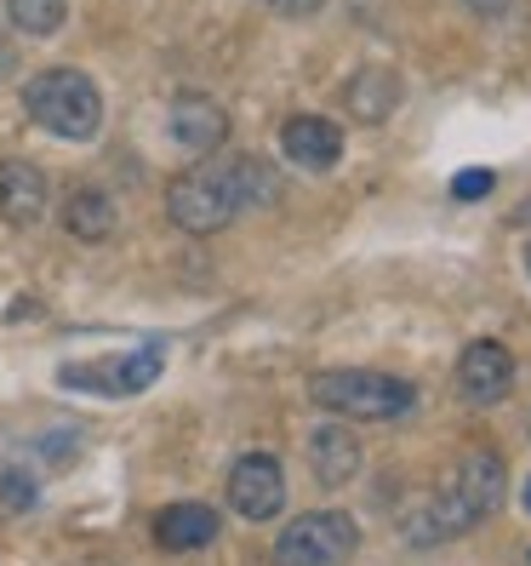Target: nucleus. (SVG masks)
<instances>
[{"label":"nucleus","instance_id":"f257e3e1","mask_svg":"<svg viewBox=\"0 0 531 566\" xmlns=\"http://www.w3.org/2000/svg\"><path fill=\"white\" fill-rule=\"evenodd\" d=\"M280 178L263 160L241 155V160H217L206 155L201 166H189L166 184V218H172L183 235H217L241 212L252 207H275Z\"/></svg>","mask_w":531,"mask_h":566},{"label":"nucleus","instance_id":"f03ea898","mask_svg":"<svg viewBox=\"0 0 531 566\" xmlns=\"http://www.w3.org/2000/svg\"><path fill=\"white\" fill-rule=\"evenodd\" d=\"M503 492H509V470L491 447H469L452 470V486L423 510V521H412V538L417 544H440V538H463L475 532L480 521H491L503 510Z\"/></svg>","mask_w":531,"mask_h":566},{"label":"nucleus","instance_id":"7ed1b4c3","mask_svg":"<svg viewBox=\"0 0 531 566\" xmlns=\"http://www.w3.org/2000/svg\"><path fill=\"white\" fill-rule=\"evenodd\" d=\"M23 109L41 132H52V138L86 144V138H97V126H104V92H97L92 75H81V70H41L23 86Z\"/></svg>","mask_w":531,"mask_h":566},{"label":"nucleus","instance_id":"20e7f679","mask_svg":"<svg viewBox=\"0 0 531 566\" xmlns=\"http://www.w3.org/2000/svg\"><path fill=\"white\" fill-rule=\"evenodd\" d=\"M309 401L338 412V418H367V423H389L406 418L417 407V389L394 373H367V366H349V373H320L309 384Z\"/></svg>","mask_w":531,"mask_h":566},{"label":"nucleus","instance_id":"39448f33","mask_svg":"<svg viewBox=\"0 0 531 566\" xmlns=\"http://www.w3.org/2000/svg\"><path fill=\"white\" fill-rule=\"evenodd\" d=\"M360 549V526L343 510L297 515L275 538V566H343Z\"/></svg>","mask_w":531,"mask_h":566},{"label":"nucleus","instance_id":"423d86ee","mask_svg":"<svg viewBox=\"0 0 531 566\" xmlns=\"http://www.w3.org/2000/svg\"><path fill=\"white\" fill-rule=\"evenodd\" d=\"M166 366L160 344H144L131 355H109V360H70L63 366V389H92V395H144Z\"/></svg>","mask_w":531,"mask_h":566},{"label":"nucleus","instance_id":"0eeeda50","mask_svg":"<svg viewBox=\"0 0 531 566\" xmlns=\"http://www.w3.org/2000/svg\"><path fill=\"white\" fill-rule=\"evenodd\" d=\"M229 510L246 521H275L286 510V470L275 452H246L229 470Z\"/></svg>","mask_w":531,"mask_h":566},{"label":"nucleus","instance_id":"6e6552de","mask_svg":"<svg viewBox=\"0 0 531 566\" xmlns=\"http://www.w3.org/2000/svg\"><path fill=\"white\" fill-rule=\"evenodd\" d=\"M509 389H514V355L497 338H480L457 355V395L469 407H497L509 401Z\"/></svg>","mask_w":531,"mask_h":566},{"label":"nucleus","instance_id":"1a4fd4ad","mask_svg":"<svg viewBox=\"0 0 531 566\" xmlns=\"http://www.w3.org/2000/svg\"><path fill=\"white\" fill-rule=\"evenodd\" d=\"M166 126H172L178 149L201 155V160L229 144V115H223L217 97H206V92H178L172 109H166Z\"/></svg>","mask_w":531,"mask_h":566},{"label":"nucleus","instance_id":"9d476101","mask_svg":"<svg viewBox=\"0 0 531 566\" xmlns=\"http://www.w3.org/2000/svg\"><path fill=\"white\" fill-rule=\"evenodd\" d=\"M280 149L297 172H331L343 160V132L338 120H320V115H291L280 126Z\"/></svg>","mask_w":531,"mask_h":566},{"label":"nucleus","instance_id":"9b49d317","mask_svg":"<svg viewBox=\"0 0 531 566\" xmlns=\"http://www.w3.org/2000/svg\"><path fill=\"white\" fill-rule=\"evenodd\" d=\"M52 184L35 160H0V223H41Z\"/></svg>","mask_w":531,"mask_h":566},{"label":"nucleus","instance_id":"f8f14e48","mask_svg":"<svg viewBox=\"0 0 531 566\" xmlns=\"http://www.w3.org/2000/svg\"><path fill=\"white\" fill-rule=\"evenodd\" d=\"M309 470L320 486H349L360 475V441L349 423H320L309 436Z\"/></svg>","mask_w":531,"mask_h":566},{"label":"nucleus","instance_id":"ddd939ff","mask_svg":"<svg viewBox=\"0 0 531 566\" xmlns=\"http://www.w3.org/2000/svg\"><path fill=\"white\" fill-rule=\"evenodd\" d=\"M401 75L389 70V63H372V70H360L349 86H343V104L354 120H367V126H383L394 109H401Z\"/></svg>","mask_w":531,"mask_h":566},{"label":"nucleus","instance_id":"4468645a","mask_svg":"<svg viewBox=\"0 0 531 566\" xmlns=\"http://www.w3.org/2000/svg\"><path fill=\"white\" fill-rule=\"evenodd\" d=\"M160 549H206L217 538V510L212 504H166L155 515Z\"/></svg>","mask_w":531,"mask_h":566},{"label":"nucleus","instance_id":"2eb2a0df","mask_svg":"<svg viewBox=\"0 0 531 566\" xmlns=\"http://www.w3.org/2000/svg\"><path fill=\"white\" fill-rule=\"evenodd\" d=\"M63 229H70L75 241H86V247L109 241L115 235V201L104 189H92V184L70 189V201H63Z\"/></svg>","mask_w":531,"mask_h":566},{"label":"nucleus","instance_id":"dca6fc26","mask_svg":"<svg viewBox=\"0 0 531 566\" xmlns=\"http://www.w3.org/2000/svg\"><path fill=\"white\" fill-rule=\"evenodd\" d=\"M7 18H12V29H23V35L46 41V35L63 29V18H70V0H7Z\"/></svg>","mask_w":531,"mask_h":566},{"label":"nucleus","instance_id":"f3484780","mask_svg":"<svg viewBox=\"0 0 531 566\" xmlns=\"http://www.w3.org/2000/svg\"><path fill=\"white\" fill-rule=\"evenodd\" d=\"M491 172H486V166H469V172H457L452 178V195H457V201H480V195H491Z\"/></svg>","mask_w":531,"mask_h":566},{"label":"nucleus","instance_id":"a211bd4d","mask_svg":"<svg viewBox=\"0 0 531 566\" xmlns=\"http://www.w3.org/2000/svg\"><path fill=\"white\" fill-rule=\"evenodd\" d=\"M263 7H275V12H286V18H309V12L326 7V0H263Z\"/></svg>","mask_w":531,"mask_h":566},{"label":"nucleus","instance_id":"6ab92c4d","mask_svg":"<svg viewBox=\"0 0 531 566\" xmlns=\"http://www.w3.org/2000/svg\"><path fill=\"white\" fill-rule=\"evenodd\" d=\"M520 504H525V515H531V481H525V492H520Z\"/></svg>","mask_w":531,"mask_h":566},{"label":"nucleus","instance_id":"aec40b11","mask_svg":"<svg viewBox=\"0 0 531 566\" xmlns=\"http://www.w3.org/2000/svg\"><path fill=\"white\" fill-rule=\"evenodd\" d=\"M525 270H531V247H525Z\"/></svg>","mask_w":531,"mask_h":566},{"label":"nucleus","instance_id":"412c9836","mask_svg":"<svg viewBox=\"0 0 531 566\" xmlns=\"http://www.w3.org/2000/svg\"><path fill=\"white\" fill-rule=\"evenodd\" d=\"M525 566H531V549H525Z\"/></svg>","mask_w":531,"mask_h":566}]
</instances>
